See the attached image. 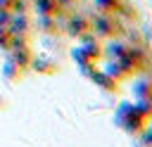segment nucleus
<instances>
[]
</instances>
